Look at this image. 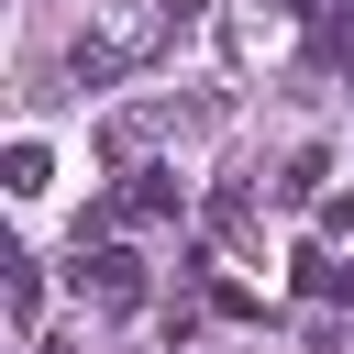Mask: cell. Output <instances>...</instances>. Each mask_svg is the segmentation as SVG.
Listing matches in <instances>:
<instances>
[{
    "mask_svg": "<svg viewBox=\"0 0 354 354\" xmlns=\"http://www.w3.org/2000/svg\"><path fill=\"white\" fill-rule=\"evenodd\" d=\"M11 188H22V199H44V188H55V177H44V144H11Z\"/></svg>",
    "mask_w": 354,
    "mask_h": 354,
    "instance_id": "1",
    "label": "cell"
}]
</instances>
